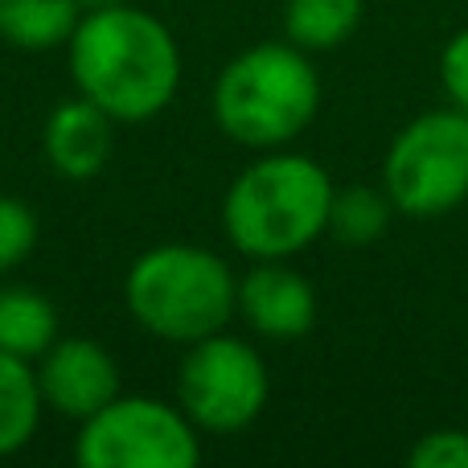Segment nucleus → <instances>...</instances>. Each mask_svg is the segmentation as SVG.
<instances>
[{"label": "nucleus", "mask_w": 468, "mask_h": 468, "mask_svg": "<svg viewBox=\"0 0 468 468\" xmlns=\"http://www.w3.org/2000/svg\"><path fill=\"white\" fill-rule=\"evenodd\" d=\"M79 21V0H0V41L25 54H49L66 46Z\"/></svg>", "instance_id": "nucleus-12"}, {"label": "nucleus", "mask_w": 468, "mask_h": 468, "mask_svg": "<svg viewBox=\"0 0 468 468\" xmlns=\"http://www.w3.org/2000/svg\"><path fill=\"white\" fill-rule=\"evenodd\" d=\"M440 82L452 107L468 112V29H461L440 54Z\"/></svg>", "instance_id": "nucleus-18"}, {"label": "nucleus", "mask_w": 468, "mask_h": 468, "mask_svg": "<svg viewBox=\"0 0 468 468\" xmlns=\"http://www.w3.org/2000/svg\"><path fill=\"white\" fill-rule=\"evenodd\" d=\"M395 202L387 197V189L374 186H349L333 194V210H329V234L346 247H370L378 242L390 227Z\"/></svg>", "instance_id": "nucleus-15"}, {"label": "nucleus", "mask_w": 468, "mask_h": 468, "mask_svg": "<svg viewBox=\"0 0 468 468\" xmlns=\"http://www.w3.org/2000/svg\"><path fill=\"white\" fill-rule=\"evenodd\" d=\"M267 390H271L267 362L250 341L222 329L186 346L177 370V403L197 423V431L234 436L250 428L267 407Z\"/></svg>", "instance_id": "nucleus-7"}, {"label": "nucleus", "mask_w": 468, "mask_h": 468, "mask_svg": "<svg viewBox=\"0 0 468 468\" xmlns=\"http://www.w3.org/2000/svg\"><path fill=\"white\" fill-rule=\"evenodd\" d=\"M74 461L82 468H194L202 461V431L181 403L120 390L79 423Z\"/></svg>", "instance_id": "nucleus-6"}, {"label": "nucleus", "mask_w": 468, "mask_h": 468, "mask_svg": "<svg viewBox=\"0 0 468 468\" xmlns=\"http://www.w3.org/2000/svg\"><path fill=\"white\" fill-rule=\"evenodd\" d=\"M115 144V120L95 107L87 95L62 99L49 112L46 132H41V153L49 169L66 181H90L107 169Z\"/></svg>", "instance_id": "nucleus-10"}, {"label": "nucleus", "mask_w": 468, "mask_h": 468, "mask_svg": "<svg viewBox=\"0 0 468 468\" xmlns=\"http://www.w3.org/2000/svg\"><path fill=\"white\" fill-rule=\"evenodd\" d=\"M33 370L46 411L74 423L90 420L120 395V362L90 337H58L33 362Z\"/></svg>", "instance_id": "nucleus-8"}, {"label": "nucleus", "mask_w": 468, "mask_h": 468, "mask_svg": "<svg viewBox=\"0 0 468 468\" xmlns=\"http://www.w3.org/2000/svg\"><path fill=\"white\" fill-rule=\"evenodd\" d=\"M82 5V13H87V8H107V5H123V0H79Z\"/></svg>", "instance_id": "nucleus-19"}, {"label": "nucleus", "mask_w": 468, "mask_h": 468, "mask_svg": "<svg viewBox=\"0 0 468 468\" xmlns=\"http://www.w3.org/2000/svg\"><path fill=\"white\" fill-rule=\"evenodd\" d=\"M41 411H46V403H41L33 362L0 349V461L16 456L37 436Z\"/></svg>", "instance_id": "nucleus-13"}, {"label": "nucleus", "mask_w": 468, "mask_h": 468, "mask_svg": "<svg viewBox=\"0 0 468 468\" xmlns=\"http://www.w3.org/2000/svg\"><path fill=\"white\" fill-rule=\"evenodd\" d=\"M333 177L321 161L288 148L259 153L222 197V230L247 259H292L329 230Z\"/></svg>", "instance_id": "nucleus-2"}, {"label": "nucleus", "mask_w": 468, "mask_h": 468, "mask_svg": "<svg viewBox=\"0 0 468 468\" xmlns=\"http://www.w3.org/2000/svg\"><path fill=\"white\" fill-rule=\"evenodd\" d=\"M214 123L250 153L288 148L321 112V79L308 49L259 41L234 54L210 90Z\"/></svg>", "instance_id": "nucleus-3"}, {"label": "nucleus", "mask_w": 468, "mask_h": 468, "mask_svg": "<svg viewBox=\"0 0 468 468\" xmlns=\"http://www.w3.org/2000/svg\"><path fill=\"white\" fill-rule=\"evenodd\" d=\"M407 464L411 468H468V431H461V428L428 431V436L407 452Z\"/></svg>", "instance_id": "nucleus-17"}, {"label": "nucleus", "mask_w": 468, "mask_h": 468, "mask_svg": "<svg viewBox=\"0 0 468 468\" xmlns=\"http://www.w3.org/2000/svg\"><path fill=\"white\" fill-rule=\"evenodd\" d=\"M66 62L79 95L115 123H148L177 99L181 49L173 29L136 5L87 8L66 41Z\"/></svg>", "instance_id": "nucleus-1"}, {"label": "nucleus", "mask_w": 468, "mask_h": 468, "mask_svg": "<svg viewBox=\"0 0 468 468\" xmlns=\"http://www.w3.org/2000/svg\"><path fill=\"white\" fill-rule=\"evenodd\" d=\"M362 21V0H288L283 5V37L292 46L321 54L349 41Z\"/></svg>", "instance_id": "nucleus-14"}, {"label": "nucleus", "mask_w": 468, "mask_h": 468, "mask_svg": "<svg viewBox=\"0 0 468 468\" xmlns=\"http://www.w3.org/2000/svg\"><path fill=\"white\" fill-rule=\"evenodd\" d=\"M239 316L267 341H300L316 324V292L288 259H250L239 280Z\"/></svg>", "instance_id": "nucleus-9"}, {"label": "nucleus", "mask_w": 468, "mask_h": 468, "mask_svg": "<svg viewBox=\"0 0 468 468\" xmlns=\"http://www.w3.org/2000/svg\"><path fill=\"white\" fill-rule=\"evenodd\" d=\"M58 337H62L58 308L46 292L25 288V283H0V349L5 354L37 362Z\"/></svg>", "instance_id": "nucleus-11"}, {"label": "nucleus", "mask_w": 468, "mask_h": 468, "mask_svg": "<svg viewBox=\"0 0 468 468\" xmlns=\"http://www.w3.org/2000/svg\"><path fill=\"white\" fill-rule=\"evenodd\" d=\"M37 247V214L25 197L0 194V275L16 271Z\"/></svg>", "instance_id": "nucleus-16"}, {"label": "nucleus", "mask_w": 468, "mask_h": 468, "mask_svg": "<svg viewBox=\"0 0 468 468\" xmlns=\"http://www.w3.org/2000/svg\"><path fill=\"white\" fill-rule=\"evenodd\" d=\"M123 300L144 333L173 346H194L239 316V275L210 247L161 242L128 267Z\"/></svg>", "instance_id": "nucleus-4"}, {"label": "nucleus", "mask_w": 468, "mask_h": 468, "mask_svg": "<svg viewBox=\"0 0 468 468\" xmlns=\"http://www.w3.org/2000/svg\"><path fill=\"white\" fill-rule=\"evenodd\" d=\"M382 189L407 218H444L468 202V112L440 107L395 132Z\"/></svg>", "instance_id": "nucleus-5"}]
</instances>
